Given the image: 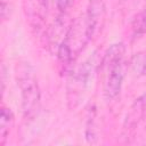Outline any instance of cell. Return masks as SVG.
<instances>
[{"instance_id":"obj_7","label":"cell","mask_w":146,"mask_h":146,"mask_svg":"<svg viewBox=\"0 0 146 146\" xmlns=\"http://www.w3.org/2000/svg\"><path fill=\"white\" fill-rule=\"evenodd\" d=\"M135 105H136V107L138 110V113H139L140 117L146 121V92L136 100Z\"/></svg>"},{"instance_id":"obj_5","label":"cell","mask_w":146,"mask_h":146,"mask_svg":"<svg viewBox=\"0 0 146 146\" xmlns=\"http://www.w3.org/2000/svg\"><path fill=\"white\" fill-rule=\"evenodd\" d=\"M132 71L138 75H146V50L135 54L130 59Z\"/></svg>"},{"instance_id":"obj_2","label":"cell","mask_w":146,"mask_h":146,"mask_svg":"<svg viewBox=\"0 0 146 146\" xmlns=\"http://www.w3.org/2000/svg\"><path fill=\"white\" fill-rule=\"evenodd\" d=\"M16 80L21 89L24 117L32 120L38 115L41 104V94L34 68L26 62L17 63Z\"/></svg>"},{"instance_id":"obj_3","label":"cell","mask_w":146,"mask_h":146,"mask_svg":"<svg viewBox=\"0 0 146 146\" xmlns=\"http://www.w3.org/2000/svg\"><path fill=\"white\" fill-rule=\"evenodd\" d=\"M103 10V0H89V6L87 14L84 15L87 18V23L89 26V32L91 35H94L97 24L99 22L100 15Z\"/></svg>"},{"instance_id":"obj_1","label":"cell","mask_w":146,"mask_h":146,"mask_svg":"<svg viewBox=\"0 0 146 146\" xmlns=\"http://www.w3.org/2000/svg\"><path fill=\"white\" fill-rule=\"evenodd\" d=\"M125 47L123 43L112 44L104 55L102 71L104 73V95L107 100L116 98L121 91L125 74Z\"/></svg>"},{"instance_id":"obj_6","label":"cell","mask_w":146,"mask_h":146,"mask_svg":"<svg viewBox=\"0 0 146 146\" xmlns=\"http://www.w3.org/2000/svg\"><path fill=\"white\" fill-rule=\"evenodd\" d=\"M131 30H132V35L135 38L141 36L146 33V7L135 17L131 25Z\"/></svg>"},{"instance_id":"obj_4","label":"cell","mask_w":146,"mask_h":146,"mask_svg":"<svg viewBox=\"0 0 146 146\" xmlns=\"http://www.w3.org/2000/svg\"><path fill=\"white\" fill-rule=\"evenodd\" d=\"M14 122V115L10 108L2 106L1 115H0V145L2 146L6 143L7 136L9 135L10 128Z\"/></svg>"}]
</instances>
